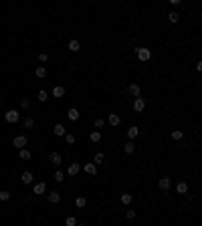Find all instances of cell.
Wrapping results in <instances>:
<instances>
[{"mask_svg":"<svg viewBox=\"0 0 202 226\" xmlns=\"http://www.w3.org/2000/svg\"><path fill=\"white\" fill-rule=\"evenodd\" d=\"M135 55H138V59H140L142 63H146V61H150V59H152V53H150V48H142V47H138V48H135Z\"/></svg>","mask_w":202,"mask_h":226,"instance_id":"obj_1","label":"cell"},{"mask_svg":"<svg viewBox=\"0 0 202 226\" xmlns=\"http://www.w3.org/2000/svg\"><path fill=\"white\" fill-rule=\"evenodd\" d=\"M170 186H172V180H170L168 176H164V178H160V180H158V188L162 190V192L170 190Z\"/></svg>","mask_w":202,"mask_h":226,"instance_id":"obj_2","label":"cell"},{"mask_svg":"<svg viewBox=\"0 0 202 226\" xmlns=\"http://www.w3.org/2000/svg\"><path fill=\"white\" fill-rule=\"evenodd\" d=\"M26 144H29V140H26L24 135H16L14 140H12V145L18 147V149H24V145H26Z\"/></svg>","mask_w":202,"mask_h":226,"instance_id":"obj_3","label":"cell"},{"mask_svg":"<svg viewBox=\"0 0 202 226\" xmlns=\"http://www.w3.org/2000/svg\"><path fill=\"white\" fill-rule=\"evenodd\" d=\"M4 119L8 121V123H16V121L20 119V115H18V111H12V109H10V111H6V113H4Z\"/></svg>","mask_w":202,"mask_h":226,"instance_id":"obj_4","label":"cell"},{"mask_svg":"<svg viewBox=\"0 0 202 226\" xmlns=\"http://www.w3.org/2000/svg\"><path fill=\"white\" fill-rule=\"evenodd\" d=\"M144 109H146V99L144 97H138V99L134 101V111L135 113H142Z\"/></svg>","mask_w":202,"mask_h":226,"instance_id":"obj_5","label":"cell"},{"mask_svg":"<svg viewBox=\"0 0 202 226\" xmlns=\"http://www.w3.org/2000/svg\"><path fill=\"white\" fill-rule=\"evenodd\" d=\"M49 162H51L53 166H61L63 158H61V154H59V151H51V155H49Z\"/></svg>","mask_w":202,"mask_h":226,"instance_id":"obj_6","label":"cell"},{"mask_svg":"<svg viewBox=\"0 0 202 226\" xmlns=\"http://www.w3.org/2000/svg\"><path fill=\"white\" fill-rule=\"evenodd\" d=\"M127 93H130V95H134L135 99H138V97H142V89H140V85H130V89H127Z\"/></svg>","mask_w":202,"mask_h":226,"instance_id":"obj_7","label":"cell"},{"mask_svg":"<svg viewBox=\"0 0 202 226\" xmlns=\"http://www.w3.org/2000/svg\"><path fill=\"white\" fill-rule=\"evenodd\" d=\"M138 135H140V127H138V125H131L130 129H127V137H130V140H135Z\"/></svg>","mask_w":202,"mask_h":226,"instance_id":"obj_8","label":"cell"},{"mask_svg":"<svg viewBox=\"0 0 202 226\" xmlns=\"http://www.w3.org/2000/svg\"><path fill=\"white\" fill-rule=\"evenodd\" d=\"M20 180H22V184H30V182L34 180V176H33V172H29V170H26V172H22Z\"/></svg>","mask_w":202,"mask_h":226,"instance_id":"obj_9","label":"cell"},{"mask_svg":"<svg viewBox=\"0 0 202 226\" xmlns=\"http://www.w3.org/2000/svg\"><path fill=\"white\" fill-rule=\"evenodd\" d=\"M79 115H81V113H79V111L75 109V107H71V109L67 111V117H69L71 121H77V119H79Z\"/></svg>","mask_w":202,"mask_h":226,"instance_id":"obj_10","label":"cell"},{"mask_svg":"<svg viewBox=\"0 0 202 226\" xmlns=\"http://www.w3.org/2000/svg\"><path fill=\"white\" fill-rule=\"evenodd\" d=\"M53 133H55V135H59V137H63V135L67 133V129H65V127H63L61 123H57V125L53 127Z\"/></svg>","mask_w":202,"mask_h":226,"instance_id":"obj_11","label":"cell"},{"mask_svg":"<svg viewBox=\"0 0 202 226\" xmlns=\"http://www.w3.org/2000/svg\"><path fill=\"white\" fill-rule=\"evenodd\" d=\"M79 170H81V168H79V164H77V162H73V164L69 166V170H67V172H69V176H77V174H79Z\"/></svg>","mask_w":202,"mask_h":226,"instance_id":"obj_12","label":"cell"},{"mask_svg":"<svg viewBox=\"0 0 202 226\" xmlns=\"http://www.w3.org/2000/svg\"><path fill=\"white\" fill-rule=\"evenodd\" d=\"M45 190H47V184H45V182L34 184V194H45Z\"/></svg>","mask_w":202,"mask_h":226,"instance_id":"obj_13","label":"cell"},{"mask_svg":"<svg viewBox=\"0 0 202 226\" xmlns=\"http://www.w3.org/2000/svg\"><path fill=\"white\" fill-rule=\"evenodd\" d=\"M109 125H113V127L119 125V115L117 113H109Z\"/></svg>","mask_w":202,"mask_h":226,"instance_id":"obj_14","label":"cell"},{"mask_svg":"<svg viewBox=\"0 0 202 226\" xmlns=\"http://www.w3.org/2000/svg\"><path fill=\"white\" fill-rule=\"evenodd\" d=\"M176 192H178V194H186L188 192V184L186 182H180L178 186H176Z\"/></svg>","mask_w":202,"mask_h":226,"instance_id":"obj_15","label":"cell"},{"mask_svg":"<svg viewBox=\"0 0 202 226\" xmlns=\"http://www.w3.org/2000/svg\"><path fill=\"white\" fill-rule=\"evenodd\" d=\"M49 200H51L53 204L61 202V194H59V192H51V194H49Z\"/></svg>","mask_w":202,"mask_h":226,"instance_id":"obj_16","label":"cell"},{"mask_svg":"<svg viewBox=\"0 0 202 226\" xmlns=\"http://www.w3.org/2000/svg\"><path fill=\"white\" fill-rule=\"evenodd\" d=\"M89 140H91L93 144H97V141H101V133L99 131H91V133H89Z\"/></svg>","mask_w":202,"mask_h":226,"instance_id":"obj_17","label":"cell"},{"mask_svg":"<svg viewBox=\"0 0 202 226\" xmlns=\"http://www.w3.org/2000/svg\"><path fill=\"white\" fill-rule=\"evenodd\" d=\"M79 48H81V44H79V40H71V43H69V51H73V53H77Z\"/></svg>","mask_w":202,"mask_h":226,"instance_id":"obj_18","label":"cell"},{"mask_svg":"<svg viewBox=\"0 0 202 226\" xmlns=\"http://www.w3.org/2000/svg\"><path fill=\"white\" fill-rule=\"evenodd\" d=\"M121 204H125V206H127V204H131V200H134V198H131V194H121Z\"/></svg>","mask_w":202,"mask_h":226,"instance_id":"obj_19","label":"cell"},{"mask_svg":"<svg viewBox=\"0 0 202 226\" xmlns=\"http://www.w3.org/2000/svg\"><path fill=\"white\" fill-rule=\"evenodd\" d=\"M85 172L95 176V174H97V166H95V164H85Z\"/></svg>","mask_w":202,"mask_h":226,"instance_id":"obj_20","label":"cell"},{"mask_svg":"<svg viewBox=\"0 0 202 226\" xmlns=\"http://www.w3.org/2000/svg\"><path fill=\"white\" fill-rule=\"evenodd\" d=\"M34 75H37V77H41V79H43V77H47V69H45V67H37Z\"/></svg>","mask_w":202,"mask_h":226,"instance_id":"obj_21","label":"cell"},{"mask_svg":"<svg viewBox=\"0 0 202 226\" xmlns=\"http://www.w3.org/2000/svg\"><path fill=\"white\" fill-rule=\"evenodd\" d=\"M30 158H33V154H30V151H29L26 147L20 149V159H30Z\"/></svg>","mask_w":202,"mask_h":226,"instance_id":"obj_22","label":"cell"},{"mask_svg":"<svg viewBox=\"0 0 202 226\" xmlns=\"http://www.w3.org/2000/svg\"><path fill=\"white\" fill-rule=\"evenodd\" d=\"M53 95L55 97H63V95H65V87H55V89H53Z\"/></svg>","mask_w":202,"mask_h":226,"instance_id":"obj_23","label":"cell"},{"mask_svg":"<svg viewBox=\"0 0 202 226\" xmlns=\"http://www.w3.org/2000/svg\"><path fill=\"white\" fill-rule=\"evenodd\" d=\"M24 127H26V129H33V127H34V119H33V117H26V119H24Z\"/></svg>","mask_w":202,"mask_h":226,"instance_id":"obj_24","label":"cell"},{"mask_svg":"<svg viewBox=\"0 0 202 226\" xmlns=\"http://www.w3.org/2000/svg\"><path fill=\"white\" fill-rule=\"evenodd\" d=\"M182 131H180V129H174L172 131V140H176V141H180V140H182Z\"/></svg>","mask_w":202,"mask_h":226,"instance_id":"obj_25","label":"cell"},{"mask_svg":"<svg viewBox=\"0 0 202 226\" xmlns=\"http://www.w3.org/2000/svg\"><path fill=\"white\" fill-rule=\"evenodd\" d=\"M168 20H170V22H178V20H180V14H178V12H170V14H168Z\"/></svg>","mask_w":202,"mask_h":226,"instance_id":"obj_26","label":"cell"},{"mask_svg":"<svg viewBox=\"0 0 202 226\" xmlns=\"http://www.w3.org/2000/svg\"><path fill=\"white\" fill-rule=\"evenodd\" d=\"M85 204H87V200H85V198H83V196H79L77 200H75V206H77V208H83V206H85Z\"/></svg>","mask_w":202,"mask_h":226,"instance_id":"obj_27","label":"cell"},{"mask_svg":"<svg viewBox=\"0 0 202 226\" xmlns=\"http://www.w3.org/2000/svg\"><path fill=\"white\" fill-rule=\"evenodd\" d=\"M37 99H39V101H47V99H49V95H47V91H45V89H43V91H39V95H37Z\"/></svg>","mask_w":202,"mask_h":226,"instance_id":"obj_28","label":"cell"},{"mask_svg":"<svg viewBox=\"0 0 202 226\" xmlns=\"http://www.w3.org/2000/svg\"><path fill=\"white\" fill-rule=\"evenodd\" d=\"M103 159H105V155H103V154H95V158H93V164H103Z\"/></svg>","mask_w":202,"mask_h":226,"instance_id":"obj_29","label":"cell"},{"mask_svg":"<svg viewBox=\"0 0 202 226\" xmlns=\"http://www.w3.org/2000/svg\"><path fill=\"white\" fill-rule=\"evenodd\" d=\"M134 149H135V145L131 144V141H127V144H125V154H134Z\"/></svg>","mask_w":202,"mask_h":226,"instance_id":"obj_30","label":"cell"},{"mask_svg":"<svg viewBox=\"0 0 202 226\" xmlns=\"http://www.w3.org/2000/svg\"><path fill=\"white\" fill-rule=\"evenodd\" d=\"M65 141H67L69 145H73V144H75V135H71V133H65Z\"/></svg>","mask_w":202,"mask_h":226,"instance_id":"obj_31","label":"cell"},{"mask_svg":"<svg viewBox=\"0 0 202 226\" xmlns=\"http://www.w3.org/2000/svg\"><path fill=\"white\" fill-rule=\"evenodd\" d=\"M55 180H57V182H63V180H65V174H63L61 170H57V172H55Z\"/></svg>","mask_w":202,"mask_h":226,"instance_id":"obj_32","label":"cell"},{"mask_svg":"<svg viewBox=\"0 0 202 226\" xmlns=\"http://www.w3.org/2000/svg\"><path fill=\"white\" fill-rule=\"evenodd\" d=\"M8 198H10V192H6V190H2V192H0V200H2V202H6Z\"/></svg>","mask_w":202,"mask_h":226,"instance_id":"obj_33","label":"cell"},{"mask_svg":"<svg viewBox=\"0 0 202 226\" xmlns=\"http://www.w3.org/2000/svg\"><path fill=\"white\" fill-rule=\"evenodd\" d=\"M65 224H67V226H77V220H75L73 216H69L67 220H65Z\"/></svg>","mask_w":202,"mask_h":226,"instance_id":"obj_34","label":"cell"},{"mask_svg":"<svg viewBox=\"0 0 202 226\" xmlns=\"http://www.w3.org/2000/svg\"><path fill=\"white\" fill-rule=\"evenodd\" d=\"M20 107H22V109H29V107H30V101H29V99H22V101H20Z\"/></svg>","mask_w":202,"mask_h":226,"instance_id":"obj_35","label":"cell"},{"mask_svg":"<svg viewBox=\"0 0 202 226\" xmlns=\"http://www.w3.org/2000/svg\"><path fill=\"white\" fill-rule=\"evenodd\" d=\"M39 61H41V63H47V61H49V55H47V53H41V55H39Z\"/></svg>","mask_w":202,"mask_h":226,"instance_id":"obj_36","label":"cell"},{"mask_svg":"<svg viewBox=\"0 0 202 226\" xmlns=\"http://www.w3.org/2000/svg\"><path fill=\"white\" fill-rule=\"evenodd\" d=\"M125 216L130 218V220H134V218H135V210H127V212H125Z\"/></svg>","mask_w":202,"mask_h":226,"instance_id":"obj_37","label":"cell"},{"mask_svg":"<svg viewBox=\"0 0 202 226\" xmlns=\"http://www.w3.org/2000/svg\"><path fill=\"white\" fill-rule=\"evenodd\" d=\"M95 127L101 129V127H103V119H95Z\"/></svg>","mask_w":202,"mask_h":226,"instance_id":"obj_38","label":"cell"},{"mask_svg":"<svg viewBox=\"0 0 202 226\" xmlns=\"http://www.w3.org/2000/svg\"><path fill=\"white\" fill-rule=\"evenodd\" d=\"M77 226H83V224H77Z\"/></svg>","mask_w":202,"mask_h":226,"instance_id":"obj_39","label":"cell"}]
</instances>
